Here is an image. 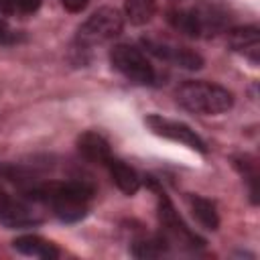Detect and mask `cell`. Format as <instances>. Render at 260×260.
Segmentation results:
<instances>
[{"label": "cell", "mask_w": 260, "mask_h": 260, "mask_svg": "<svg viewBox=\"0 0 260 260\" xmlns=\"http://www.w3.org/2000/svg\"><path fill=\"white\" fill-rule=\"evenodd\" d=\"M106 165H108V169H110L112 181L116 183V187H118L122 193L134 195V193L140 189V177H138V173H136L130 165H126L124 160L114 158V156H110V160H108Z\"/></svg>", "instance_id": "11"}, {"label": "cell", "mask_w": 260, "mask_h": 260, "mask_svg": "<svg viewBox=\"0 0 260 260\" xmlns=\"http://www.w3.org/2000/svg\"><path fill=\"white\" fill-rule=\"evenodd\" d=\"M14 250L26 256H37L43 260H55L59 258V250L55 248V244H51L49 240L41 238V236H20L12 242Z\"/></svg>", "instance_id": "12"}, {"label": "cell", "mask_w": 260, "mask_h": 260, "mask_svg": "<svg viewBox=\"0 0 260 260\" xmlns=\"http://www.w3.org/2000/svg\"><path fill=\"white\" fill-rule=\"evenodd\" d=\"M177 102L195 114L215 116L234 106V95L225 87L209 81H185L177 89Z\"/></svg>", "instance_id": "3"}, {"label": "cell", "mask_w": 260, "mask_h": 260, "mask_svg": "<svg viewBox=\"0 0 260 260\" xmlns=\"http://www.w3.org/2000/svg\"><path fill=\"white\" fill-rule=\"evenodd\" d=\"M142 45L154 57H158L162 61H169L177 67L199 69L203 65V57L199 53H195L193 49H189V47H181V45H175L171 41H160V39H152V37H144Z\"/></svg>", "instance_id": "7"}, {"label": "cell", "mask_w": 260, "mask_h": 260, "mask_svg": "<svg viewBox=\"0 0 260 260\" xmlns=\"http://www.w3.org/2000/svg\"><path fill=\"white\" fill-rule=\"evenodd\" d=\"M77 150L81 152L83 158H87L89 162H100V165H106L112 156L110 152V144L108 140L98 134V132H83L79 138H77Z\"/></svg>", "instance_id": "10"}, {"label": "cell", "mask_w": 260, "mask_h": 260, "mask_svg": "<svg viewBox=\"0 0 260 260\" xmlns=\"http://www.w3.org/2000/svg\"><path fill=\"white\" fill-rule=\"evenodd\" d=\"M187 203H189V209L193 213V217L199 221L201 228L209 230V232H215L217 225H219V215H217V209H215V203L201 197V195H187Z\"/></svg>", "instance_id": "14"}, {"label": "cell", "mask_w": 260, "mask_h": 260, "mask_svg": "<svg viewBox=\"0 0 260 260\" xmlns=\"http://www.w3.org/2000/svg\"><path fill=\"white\" fill-rule=\"evenodd\" d=\"M6 201H8V197H6V195H4L2 191H0V209L4 207V203H6Z\"/></svg>", "instance_id": "20"}, {"label": "cell", "mask_w": 260, "mask_h": 260, "mask_svg": "<svg viewBox=\"0 0 260 260\" xmlns=\"http://www.w3.org/2000/svg\"><path fill=\"white\" fill-rule=\"evenodd\" d=\"M154 10H156V0H124L126 18L136 26L146 24L154 16Z\"/></svg>", "instance_id": "15"}, {"label": "cell", "mask_w": 260, "mask_h": 260, "mask_svg": "<svg viewBox=\"0 0 260 260\" xmlns=\"http://www.w3.org/2000/svg\"><path fill=\"white\" fill-rule=\"evenodd\" d=\"M171 24L189 37H213L230 28V8L217 0H203L187 10H175L169 14Z\"/></svg>", "instance_id": "2"}, {"label": "cell", "mask_w": 260, "mask_h": 260, "mask_svg": "<svg viewBox=\"0 0 260 260\" xmlns=\"http://www.w3.org/2000/svg\"><path fill=\"white\" fill-rule=\"evenodd\" d=\"M122 26H124V22H122L120 12L116 8L104 6V8L95 10L77 28V43L81 47H93V45L108 43L122 32Z\"/></svg>", "instance_id": "4"}, {"label": "cell", "mask_w": 260, "mask_h": 260, "mask_svg": "<svg viewBox=\"0 0 260 260\" xmlns=\"http://www.w3.org/2000/svg\"><path fill=\"white\" fill-rule=\"evenodd\" d=\"M89 0H61L63 8L69 10V12H81L85 6H87Z\"/></svg>", "instance_id": "18"}, {"label": "cell", "mask_w": 260, "mask_h": 260, "mask_svg": "<svg viewBox=\"0 0 260 260\" xmlns=\"http://www.w3.org/2000/svg\"><path fill=\"white\" fill-rule=\"evenodd\" d=\"M41 205L45 203L32 195H28V201H6L0 209V223H4L6 228L37 225L43 221Z\"/></svg>", "instance_id": "9"}, {"label": "cell", "mask_w": 260, "mask_h": 260, "mask_svg": "<svg viewBox=\"0 0 260 260\" xmlns=\"http://www.w3.org/2000/svg\"><path fill=\"white\" fill-rule=\"evenodd\" d=\"M16 10H18L16 0H0V12H2V14L10 16V14H14Z\"/></svg>", "instance_id": "19"}, {"label": "cell", "mask_w": 260, "mask_h": 260, "mask_svg": "<svg viewBox=\"0 0 260 260\" xmlns=\"http://www.w3.org/2000/svg\"><path fill=\"white\" fill-rule=\"evenodd\" d=\"M28 195L53 207V213L63 221H77L87 213V203L93 197V187L85 181L49 183L32 189Z\"/></svg>", "instance_id": "1"}, {"label": "cell", "mask_w": 260, "mask_h": 260, "mask_svg": "<svg viewBox=\"0 0 260 260\" xmlns=\"http://www.w3.org/2000/svg\"><path fill=\"white\" fill-rule=\"evenodd\" d=\"M4 35H6V28H4V24H2V22H0V39H2V37H4Z\"/></svg>", "instance_id": "21"}, {"label": "cell", "mask_w": 260, "mask_h": 260, "mask_svg": "<svg viewBox=\"0 0 260 260\" xmlns=\"http://www.w3.org/2000/svg\"><path fill=\"white\" fill-rule=\"evenodd\" d=\"M158 219H160V223H162V228H165V232L169 234L171 240H175V242H179L183 246H189V248H199V246L205 244L199 236H195L183 223V219L179 217V213L175 211L173 203L169 201V197L162 191L158 193Z\"/></svg>", "instance_id": "8"}, {"label": "cell", "mask_w": 260, "mask_h": 260, "mask_svg": "<svg viewBox=\"0 0 260 260\" xmlns=\"http://www.w3.org/2000/svg\"><path fill=\"white\" fill-rule=\"evenodd\" d=\"M110 61L112 65L130 81L140 83V85H150L154 83V69L150 61L144 57V53L132 45H116L110 51Z\"/></svg>", "instance_id": "5"}, {"label": "cell", "mask_w": 260, "mask_h": 260, "mask_svg": "<svg viewBox=\"0 0 260 260\" xmlns=\"http://www.w3.org/2000/svg\"><path fill=\"white\" fill-rule=\"evenodd\" d=\"M167 250V242L160 238H140L132 244V254L136 258H156Z\"/></svg>", "instance_id": "16"}, {"label": "cell", "mask_w": 260, "mask_h": 260, "mask_svg": "<svg viewBox=\"0 0 260 260\" xmlns=\"http://www.w3.org/2000/svg\"><path fill=\"white\" fill-rule=\"evenodd\" d=\"M16 6H18V10H20V12H26V14H30V12L39 10V6H41V0H16Z\"/></svg>", "instance_id": "17"}, {"label": "cell", "mask_w": 260, "mask_h": 260, "mask_svg": "<svg viewBox=\"0 0 260 260\" xmlns=\"http://www.w3.org/2000/svg\"><path fill=\"white\" fill-rule=\"evenodd\" d=\"M146 126L156 134V136H162V138H169L173 142H179V144H185L197 152H207V146L205 142L195 134V130H191L187 124L183 122H177V120H171V118H165V116H158V114H150L146 116Z\"/></svg>", "instance_id": "6"}, {"label": "cell", "mask_w": 260, "mask_h": 260, "mask_svg": "<svg viewBox=\"0 0 260 260\" xmlns=\"http://www.w3.org/2000/svg\"><path fill=\"white\" fill-rule=\"evenodd\" d=\"M228 43L234 51L250 53L252 61H258V47H260V32L256 26H242V28H230Z\"/></svg>", "instance_id": "13"}]
</instances>
